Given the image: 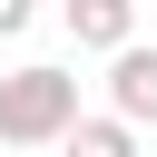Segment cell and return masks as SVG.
Segmentation results:
<instances>
[{"mask_svg":"<svg viewBox=\"0 0 157 157\" xmlns=\"http://www.w3.org/2000/svg\"><path fill=\"white\" fill-rule=\"evenodd\" d=\"M78 157H128V147H118V128H88V137H78Z\"/></svg>","mask_w":157,"mask_h":157,"instance_id":"4","label":"cell"},{"mask_svg":"<svg viewBox=\"0 0 157 157\" xmlns=\"http://www.w3.org/2000/svg\"><path fill=\"white\" fill-rule=\"evenodd\" d=\"M59 108H69V88H59L49 69H29V78L0 98V128H10V137H39V128H59Z\"/></svg>","mask_w":157,"mask_h":157,"instance_id":"1","label":"cell"},{"mask_svg":"<svg viewBox=\"0 0 157 157\" xmlns=\"http://www.w3.org/2000/svg\"><path fill=\"white\" fill-rule=\"evenodd\" d=\"M118 78H128V108H157V59H128Z\"/></svg>","mask_w":157,"mask_h":157,"instance_id":"3","label":"cell"},{"mask_svg":"<svg viewBox=\"0 0 157 157\" xmlns=\"http://www.w3.org/2000/svg\"><path fill=\"white\" fill-rule=\"evenodd\" d=\"M10 20H20V0H0V29H10Z\"/></svg>","mask_w":157,"mask_h":157,"instance_id":"5","label":"cell"},{"mask_svg":"<svg viewBox=\"0 0 157 157\" xmlns=\"http://www.w3.org/2000/svg\"><path fill=\"white\" fill-rule=\"evenodd\" d=\"M78 29H88V39H118V29H128V0H78Z\"/></svg>","mask_w":157,"mask_h":157,"instance_id":"2","label":"cell"}]
</instances>
